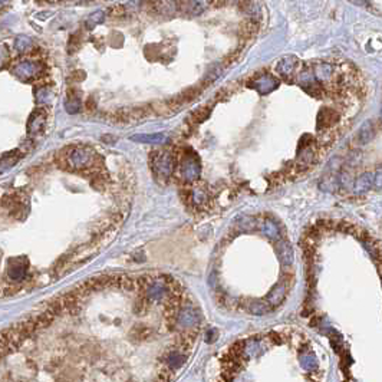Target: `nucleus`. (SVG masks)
Returning <instances> with one entry per match:
<instances>
[{
	"instance_id": "f257e3e1",
	"label": "nucleus",
	"mask_w": 382,
	"mask_h": 382,
	"mask_svg": "<svg viewBox=\"0 0 382 382\" xmlns=\"http://www.w3.org/2000/svg\"><path fill=\"white\" fill-rule=\"evenodd\" d=\"M96 152L91 147H65L59 152L58 162L71 170H89L96 162Z\"/></svg>"
},
{
	"instance_id": "f03ea898",
	"label": "nucleus",
	"mask_w": 382,
	"mask_h": 382,
	"mask_svg": "<svg viewBox=\"0 0 382 382\" xmlns=\"http://www.w3.org/2000/svg\"><path fill=\"white\" fill-rule=\"evenodd\" d=\"M152 173L157 178L167 181L170 177L174 174L176 170V160L171 152L168 151H155L151 160Z\"/></svg>"
},
{
	"instance_id": "7ed1b4c3",
	"label": "nucleus",
	"mask_w": 382,
	"mask_h": 382,
	"mask_svg": "<svg viewBox=\"0 0 382 382\" xmlns=\"http://www.w3.org/2000/svg\"><path fill=\"white\" fill-rule=\"evenodd\" d=\"M178 170H180V176L186 183H194L200 177L201 165H200L197 155L192 151H187L180 160Z\"/></svg>"
},
{
	"instance_id": "20e7f679",
	"label": "nucleus",
	"mask_w": 382,
	"mask_h": 382,
	"mask_svg": "<svg viewBox=\"0 0 382 382\" xmlns=\"http://www.w3.org/2000/svg\"><path fill=\"white\" fill-rule=\"evenodd\" d=\"M44 72V68L39 62L35 60H23L20 63H17L13 66L12 74L15 75L17 79L20 81H32L39 78V75Z\"/></svg>"
},
{
	"instance_id": "39448f33",
	"label": "nucleus",
	"mask_w": 382,
	"mask_h": 382,
	"mask_svg": "<svg viewBox=\"0 0 382 382\" xmlns=\"http://www.w3.org/2000/svg\"><path fill=\"white\" fill-rule=\"evenodd\" d=\"M310 72L313 75V78L322 85V84H332V82H338V68L334 66L332 63H326V62H319L316 65H313V68H310Z\"/></svg>"
},
{
	"instance_id": "423d86ee",
	"label": "nucleus",
	"mask_w": 382,
	"mask_h": 382,
	"mask_svg": "<svg viewBox=\"0 0 382 382\" xmlns=\"http://www.w3.org/2000/svg\"><path fill=\"white\" fill-rule=\"evenodd\" d=\"M147 115L148 114L145 108L134 106V108H122V109L117 111V112L112 115V119H114L115 122L128 125V124H135V122L143 121Z\"/></svg>"
},
{
	"instance_id": "0eeeda50",
	"label": "nucleus",
	"mask_w": 382,
	"mask_h": 382,
	"mask_svg": "<svg viewBox=\"0 0 382 382\" xmlns=\"http://www.w3.org/2000/svg\"><path fill=\"white\" fill-rule=\"evenodd\" d=\"M280 85L279 79H276L273 75L265 74L256 79H251V82L249 84L250 88H253L254 91H257L259 94L262 95H266V94H270L272 91L278 88Z\"/></svg>"
},
{
	"instance_id": "6e6552de",
	"label": "nucleus",
	"mask_w": 382,
	"mask_h": 382,
	"mask_svg": "<svg viewBox=\"0 0 382 382\" xmlns=\"http://www.w3.org/2000/svg\"><path fill=\"white\" fill-rule=\"evenodd\" d=\"M176 322H178V325H181L184 328L195 329L200 325V315L195 309L180 308L176 315Z\"/></svg>"
},
{
	"instance_id": "1a4fd4ad",
	"label": "nucleus",
	"mask_w": 382,
	"mask_h": 382,
	"mask_svg": "<svg viewBox=\"0 0 382 382\" xmlns=\"http://www.w3.org/2000/svg\"><path fill=\"white\" fill-rule=\"evenodd\" d=\"M46 119H48V112L44 108H38L30 114L28 119V134L29 135H38L45 130L46 125Z\"/></svg>"
},
{
	"instance_id": "9d476101",
	"label": "nucleus",
	"mask_w": 382,
	"mask_h": 382,
	"mask_svg": "<svg viewBox=\"0 0 382 382\" xmlns=\"http://www.w3.org/2000/svg\"><path fill=\"white\" fill-rule=\"evenodd\" d=\"M28 259L26 257H15L9 260V269L7 275L9 278L15 282H20L26 278L28 275Z\"/></svg>"
},
{
	"instance_id": "9b49d317",
	"label": "nucleus",
	"mask_w": 382,
	"mask_h": 382,
	"mask_svg": "<svg viewBox=\"0 0 382 382\" xmlns=\"http://www.w3.org/2000/svg\"><path fill=\"white\" fill-rule=\"evenodd\" d=\"M186 361H187V355L184 352H181L178 348L177 349H170L168 352L165 353V359H164L165 368L164 369H167L168 372L173 374L174 371L183 367L186 364Z\"/></svg>"
},
{
	"instance_id": "f8f14e48",
	"label": "nucleus",
	"mask_w": 382,
	"mask_h": 382,
	"mask_svg": "<svg viewBox=\"0 0 382 382\" xmlns=\"http://www.w3.org/2000/svg\"><path fill=\"white\" fill-rule=\"evenodd\" d=\"M287 289H289V283H278V285L270 290V293L266 296L265 302L272 309L278 308L280 303L285 300L286 294L289 292Z\"/></svg>"
},
{
	"instance_id": "ddd939ff",
	"label": "nucleus",
	"mask_w": 382,
	"mask_h": 382,
	"mask_svg": "<svg viewBox=\"0 0 382 382\" xmlns=\"http://www.w3.org/2000/svg\"><path fill=\"white\" fill-rule=\"evenodd\" d=\"M297 65H299V59L296 56H286L280 60L279 63L276 65V71L279 72V75L285 79H290L296 71H297Z\"/></svg>"
},
{
	"instance_id": "4468645a",
	"label": "nucleus",
	"mask_w": 382,
	"mask_h": 382,
	"mask_svg": "<svg viewBox=\"0 0 382 382\" xmlns=\"http://www.w3.org/2000/svg\"><path fill=\"white\" fill-rule=\"evenodd\" d=\"M339 115L336 111L331 109V108H324L319 115H318V131H324L329 127H334L338 122Z\"/></svg>"
},
{
	"instance_id": "2eb2a0df",
	"label": "nucleus",
	"mask_w": 382,
	"mask_h": 382,
	"mask_svg": "<svg viewBox=\"0 0 382 382\" xmlns=\"http://www.w3.org/2000/svg\"><path fill=\"white\" fill-rule=\"evenodd\" d=\"M374 135H375V128H374V122L369 119V121H365L359 131L356 134V141L361 144V145H365L368 143H371L374 140Z\"/></svg>"
},
{
	"instance_id": "dca6fc26",
	"label": "nucleus",
	"mask_w": 382,
	"mask_h": 382,
	"mask_svg": "<svg viewBox=\"0 0 382 382\" xmlns=\"http://www.w3.org/2000/svg\"><path fill=\"white\" fill-rule=\"evenodd\" d=\"M374 178H375V176L372 173H365L361 177H358L356 181L353 183V192L355 194L367 192L374 186Z\"/></svg>"
},
{
	"instance_id": "f3484780",
	"label": "nucleus",
	"mask_w": 382,
	"mask_h": 382,
	"mask_svg": "<svg viewBox=\"0 0 382 382\" xmlns=\"http://www.w3.org/2000/svg\"><path fill=\"white\" fill-rule=\"evenodd\" d=\"M133 141L137 143H144V144H162L165 143L168 138L165 134H141V135H133L131 137Z\"/></svg>"
},
{
	"instance_id": "a211bd4d",
	"label": "nucleus",
	"mask_w": 382,
	"mask_h": 382,
	"mask_svg": "<svg viewBox=\"0 0 382 382\" xmlns=\"http://www.w3.org/2000/svg\"><path fill=\"white\" fill-rule=\"evenodd\" d=\"M260 230L262 233H265L270 240H280V227L276 221L266 219L265 221H262L260 224Z\"/></svg>"
},
{
	"instance_id": "6ab92c4d",
	"label": "nucleus",
	"mask_w": 382,
	"mask_h": 382,
	"mask_svg": "<svg viewBox=\"0 0 382 382\" xmlns=\"http://www.w3.org/2000/svg\"><path fill=\"white\" fill-rule=\"evenodd\" d=\"M20 157H22L20 149H16L13 152H9V154L3 155V157L0 158V174L4 173V171H7L10 167H13L16 162L19 161Z\"/></svg>"
},
{
	"instance_id": "aec40b11",
	"label": "nucleus",
	"mask_w": 382,
	"mask_h": 382,
	"mask_svg": "<svg viewBox=\"0 0 382 382\" xmlns=\"http://www.w3.org/2000/svg\"><path fill=\"white\" fill-rule=\"evenodd\" d=\"M278 253H279L280 262L285 266H290L293 263V250H292L289 243L280 241L279 247H278Z\"/></svg>"
},
{
	"instance_id": "412c9836",
	"label": "nucleus",
	"mask_w": 382,
	"mask_h": 382,
	"mask_svg": "<svg viewBox=\"0 0 382 382\" xmlns=\"http://www.w3.org/2000/svg\"><path fill=\"white\" fill-rule=\"evenodd\" d=\"M208 200V192H207L204 189L201 187H197V189H192L190 194V201L192 206L200 207L204 206Z\"/></svg>"
},
{
	"instance_id": "4be33fe9",
	"label": "nucleus",
	"mask_w": 382,
	"mask_h": 382,
	"mask_svg": "<svg viewBox=\"0 0 382 382\" xmlns=\"http://www.w3.org/2000/svg\"><path fill=\"white\" fill-rule=\"evenodd\" d=\"M180 7H181V10H184L186 13H190V15H198L203 12V4L200 0H181Z\"/></svg>"
},
{
	"instance_id": "5701e85b",
	"label": "nucleus",
	"mask_w": 382,
	"mask_h": 382,
	"mask_svg": "<svg viewBox=\"0 0 382 382\" xmlns=\"http://www.w3.org/2000/svg\"><path fill=\"white\" fill-rule=\"evenodd\" d=\"M65 108L69 114H78L81 111V98L79 95L71 91L68 94V99H66V103H65Z\"/></svg>"
},
{
	"instance_id": "b1692460",
	"label": "nucleus",
	"mask_w": 382,
	"mask_h": 382,
	"mask_svg": "<svg viewBox=\"0 0 382 382\" xmlns=\"http://www.w3.org/2000/svg\"><path fill=\"white\" fill-rule=\"evenodd\" d=\"M33 48V42H32V39H30L29 36H26V35H20V36H17L15 41V49L17 52H20V53H25V52H28L29 49Z\"/></svg>"
},
{
	"instance_id": "393cba45",
	"label": "nucleus",
	"mask_w": 382,
	"mask_h": 382,
	"mask_svg": "<svg viewBox=\"0 0 382 382\" xmlns=\"http://www.w3.org/2000/svg\"><path fill=\"white\" fill-rule=\"evenodd\" d=\"M300 365L303 369H306V371H310V372H313V371H316V368H318V361H316V356L313 355L312 352H306L302 355V358H300Z\"/></svg>"
},
{
	"instance_id": "a878e982",
	"label": "nucleus",
	"mask_w": 382,
	"mask_h": 382,
	"mask_svg": "<svg viewBox=\"0 0 382 382\" xmlns=\"http://www.w3.org/2000/svg\"><path fill=\"white\" fill-rule=\"evenodd\" d=\"M103 19H105V13H103V10H96V12H94V13H91V15L85 19V28L88 30H92L96 25H99V23H102Z\"/></svg>"
},
{
	"instance_id": "bb28decb",
	"label": "nucleus",
	"mask_w": 382,
	"mask_h": 382,
	"mask_svg": "<svg viewBox=\"0 0 382 382\" xmlns=\"http://www.w3.org/2000/svg\"><path fill=\"white\" fill-rule=\"evenodd\" d=\"M247 309L253 315H265V313H269L272 310V308L266 303L265 300L263 302H250Z\"/></svg>"
},
{
	"instance_id": "cd10ccee",
	"label": "nucleus",
	"mask_w": 382,
	"mask_h": 382,
	"mask_svg": "<svg viewBox=\"0 0 382 382\" xmlns=\"http://www.w3.org/2000/svg\"><path fill=\"white\" fill-rule=\"evenodd\" d=\"M52 96H53V94H52L50 88H48V87H41V88L35 91V98L39 103L49 102L52 99Z\"/></svg>"
},
{
	"instance_id": "c85d7f7f",
	"label": "nucleus",
	"mask_w": 382,
	"mask_h": 382,
	"mask_svg": "<svg viewBox=\"0 0 382 382\" xmlns=\"http://www.w3.org/2000/svg\"><path fill=\"white\" fill-rule=\"evenodd\" d=\"M9 59V49L6 45H0V66H3Z\"/></svg>"
},
{
	"instance_id": "c756f323",
	"label": "nucleus",
	"mask_w": 382,
	"mask_h": 382,
	"mask_svg": "<svg viewBox=\"0 0 382 382\" xmlns=\"http://www.w3.org/2000/svg\"><path fill=\"white\" fill-rule=\"evenodd\" d=\"M351 3L356 4V6H361V7H367L369 9L371 7V1L369 0H349Z\"/></svg>"
},
{
	"instance_id": "7c9ffc66",
	"label": "nucleus",
	"mask_w": 382,
	"mask_h": 382,
	"mask_svg": "<svg viewBox=\"0 0 382 382\" xmlns=\"http://www.w3.org/2000/svg\"><path fill=\"white\" fill-rule=\"evenodd\" d=\"M7 3V0H0V7L3 6V4H6Z\"/></svg>"
},
{
	"instance_id": "2f4dec72",
	"label": "nucleus",
	"mask_w": 382,
	"mask_h": 382,
	"mask_svg": "<svg viewBox=\"0 0 382 382\" xmlns=\"http://www.w3.org/2000/svg\"><path fill=\"white\" fill-rule=\"evenodd\" d=\"M48 1H55V0H48Z\"/></svg>"
},
{
	"instance_id": "473e14b6",
	"label": "nucleus",
	"mask_w": 382,
	"mask_h": 382,
	"mask_svg": "<svg viewBox=\"0 0 382 382\" xmlns=\"http://www.w3.org/2000/svg\"><path fill=\"white\" fill-rule=\"evenodd\" d=\"M82 1H89V0H82Z\"/></svg>"
}]
</instances>
